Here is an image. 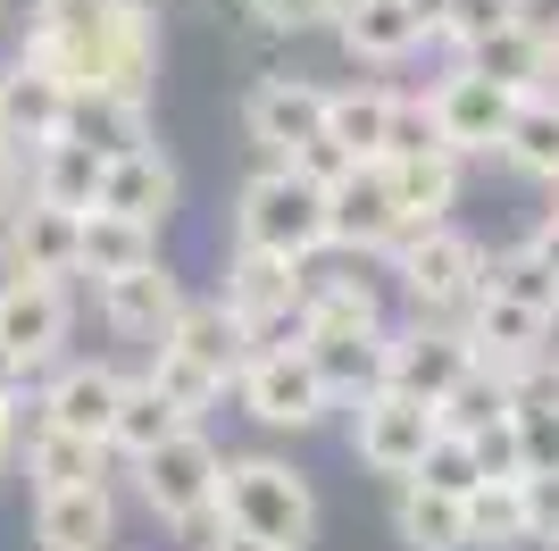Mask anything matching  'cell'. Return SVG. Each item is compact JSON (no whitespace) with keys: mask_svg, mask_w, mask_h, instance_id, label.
I'll return each instance as SVG.
<instances>
[{"mask_svg":"<svg viewBox=\"0 0 559 551\" xmlns=\"http://www.w3.org/2000/svg\"><path fill=\"white\" fill-rule=\"evenodd\" d=\"M100 209H117V218L167 234V218L185 209V167L167 160V142H142V151H126V160H109V176H100Z\"/></svg>","mask_w":559,"mask_h":551,"instance_id":"cell-20","label":"cell"},{"mask_svg":"<svg viewBox=\"0 0 559 551\" xmlns=\"http://www.w3.org/2000/svg\"><path fill=\"white\" fill-rule=\"evenodd\" d=\"M0 25H9V0H0Z\"/></svg>","mask_w":559,"mask_h":551,"instance_id":"cell-53","label":"cell"},{"mask_svg":"<svg viewBox=\"0 0 559 551\" xmlns=\"http://www.w3.org/2000/svg\"><path fill=\"white\" fill-rule=\"evenodd\" d=\"M393 543L401 551H467V502L435 484H393Z\"/></svg>","mask_w":559,"mask_h":551,"instance_id":"cell-31","label":"cell"},{"mask_svg":"<svg viewBox=\"0 0 559 551\" xmlns=\"http://www.w3.org/2000/svg\"><path fill=\"white\" fill-rule=\"evenodd\" d=\"M68 134L93 142L100 160H126L142 142H159V117H151V92H75Z\"/></svg>","mask_w":559,"mask_h":551,"instance_id":"cell-27","label":"cell"},{"mask_svg":"<svg viewBox=\"0 0 559 551\" xmlns=\"http://www.w3.org/2000/svg\"><path fill=\"white\" fill-rule=\"evenodd\" d=\"M68 109H75V92L50 68H34V59H17V50L0 59V142H9V151L34 160L43 142H59L68 134Z\"/></svg>","mask_w":559,"mask_h":551,"instance_id":"cell-17","label":"cell"},{"mask_svg":"<svg viewBox=\"0 0 559 551\" xmlns=\"http://www.w3.org/2000/svg\"><path fill=\"white\" fill-rule=\"evenodd\" d=\"M401 234H409V218H401V201H393V167L359 160L326 192V259H368V268H384V259L401 251Z\"/></svg>","mask_w":559,"mask_h":551,"instance_id":"cell-10","label":"cell"},{"mask_svg":"<svg viewBox=\"0 0 559 551\" xmlns=\"http://www.w3.org/2000/svg\"><path fill=\"white\" fill-rule=\"evenodd\" d=\"M492 160L510 167L518 184H543V192H551L559 184V92H526V101H518V117H510V134H501Z\"/></svg>","mask_w":559,"mask_h":551,"instance_id":"cell-30","label":"cell"},{"mask_svg":"<svg viewBox=\"0 0 559 551\" xmlns=\"http://www.w3.org/2000/svg\"><path fill=\"white\" fill-rule=\"evenodd\" d=\"M518 452H526V477H551L559 468V410H518Z\"/></svg>","mask_w":559,"mask_h":551,"instance_id":"cell-44","label":"cell"},{"mask_svg":"<svg viewBox=\"0 0 559 551\" xmlns=\"http://www.w3.org/2000/svg\"><path fill=\"white\" fill-rule=\"evenodd\" d=\"M284 167H293V176H309V184H326V192H334V184H343L359 160H350V151H343L334 134H309V142H301V151H293Z\"/></svg>","mask_w":559,"mask_h":551,"instance_id":"cell-45","label":"cell"},{"mask_svg":"<svg viewBox=\"0 0 559 551\" xmlns=\"http://www.w3.org/2000/svg\"><path fill=\"white\" fill-rule=\"evenodd\" d=\"M17 477H25V493H50V484H100V477H117V459H109V443L68 435V426H43V418L25 410Z\"/></svg>","mask_w":559,"mask_h":551,"instance_id":"cell-22","label":"cell"},{"mask_svg":"<svg viewBox=\"0 0 559 551\" xmlns=\"http://www.w3.org/2000/svg\"><path fill=\"white\" fill-rule=\"evenodd\" d=\"M159 43V0H25L17 59L50 68L68 92H151Z\"/></svg>","mask_w":559,"mask_h":551,"instance_id":"cell-1","label":"cell"},{"mask_svg":"<svg viewBox=\"0 0 559 551\" xmlns=\"http://www.w3.org/2000/svg\"><path fill=\"white\" fill-rule=\"evenodd\" d=\"M159 259V226H134L117 209H84V284H109V276H134Z\"/></svg>","mask_w":559,"mask_h":551,"instance_id":"cell-34","label":"cell"},{"mask_svg":"<svg viewBox=\"0 0 559 551\" xmlns=\"http://www.w3.org/2000/svg\"><path fill=\"white\" fill-rule=\"evenodd\" d=\"M301 326H309V335H384V326H393V309H384V293H376L368 259H343V268L309 259Z\"/></svg>","mask_w":559,"mask_h":551,"instance_id":"cell-19","label":"cell"},{"mask_svg":"<svg viewBox=\"0 0 559 551\" xmlns=\"http://www.w3.org/2000/svg\"><path fill=\"white\" fill-rule=\"evenodd\" d=\"M467 443H476L485 484H518V477H526V452H518V410L501 418V426H485V435H467Z\"/></svg>","mask_w":559,"mask_h":551,"instance_id":"cell-41","label":"cell"},{"mask_svg":"<svg viewBox=\"0 0 559 551\" xmlns=\"http://www.w3.org/2000/svg\"><path fill=\"white\" fill-rule=\"evenodd\" d=\"M226 243H242V251H276V259H293V268L326 259V184L293 176L284 160H259L251 176L234 184Z\"/></svg>","mask_w":559,"mask_h":551,"instance_id":"cell-2","label":"cell"},{"mask_svg":"<svg viewBox=\"0 0 559 551\" xmlns=\"http://www.w3.org/2000/svg\"><path fill=\"white\" fill-rule=\"evenodd\" d=\"M467 367H476V351H467V335L443 326V318H393V335H384V392H409L426 410L460 385Z\"/></svg>","mask_w":559,"mask_h":551,"instance_id":"cell-14","label":"cell"},{"mask_svg":"<svg viewBox=\"0 0 559 551\" xmlns=\"http://www.w3.org/2000/svg\"><path fill=\"white\" fill-rule=\"evenodd\" d=\"M126 484H134V502H142L151 527L210 535L217 527V484H226V452H217L210 426H185V435H167L151 459H134Z\"/></svg>","mask_w":559,"mask_h":551,"instance_id":"cell-5","label":"cell"},{"mask_svg":"<svg viewBox=\"0 0 559 551\" xmlns=\"http://www.w3.org/2000/svg\"><path fill=\"white\" fill-rule=\"evenodd\" d=\"M518 17H535V0H451V17H443V50L460 59V50H476L485 34H501V25Z\"/></svg>","mask_w":559,"mask_h":551,"instance_id":"cell-38","label":"cell"},{"mask_svg":"<svg viewBox=\"0 0 559 551\" xmlns=\"http://www.w3.org/2000/svg\"><path fill=\"white\" fill-rule=\"evenodd\" d=\"M185 276L167 268V259H151V268H134V276H109V284H93V318L109 326L117 343H159L167 326H176V309H185Z\"/></svg>","mask_w":559,"mask_h":551,"instance_id":"cell-16","label":"cell"},{"mask_svg":"<svg viewBox=\"0 0 559 551\" xmlns=\"http://www.w3.org/2000/svg\"><path fill=\"white\" fill-rule=\"evenodd\" d=\"M393 109H401V84H326V134L343 142L350 160H384L393 151Z\"/></svg>","mask_w":559,"mask_h":551,"instance_id":"cell-26","label":"cell"},{"mask_svg":"<svg viewBox=\"0 0 559 551\" xmlns=\"http://www.w3.org/2000/svg\"><path fill=\"white\" fill-rule=\"evenodd\" d=\"M551 209H559V184H551Z\"/></svg>","mask_w":559,"mask_h":551,"instance_id":"cell-54","label":"cell"},{"mask_svg":"<svg viewBox=\"0 0 559 551\" xmlns=\"http://www.w3.org/2000/svg\"><path fill=\"white\" fill-rule=\"evenodd\" d=\"M334 43H343L350 68H409L426 50V25L409 17V0H343Z\"/></svg>","mask_w":559,"mask_h":551,"instance_id":"cell-21","label":"cell"},{"mask_svg":"<svg viewBox=\"0 0 559 551\" xmlns=\"http://www.w3.org/2000/svg\"><path fill=\"white\" fill-rule=\"evenodd\" d=\"M551 92H559V17H551Z\"/></svg>","mask_w":559,"mask_h":551,"instance_id":"cell-51","label":"cell"},{"mask_svg":"<svg viewBox=\"0 0 559 551\" xmlns=\"http://www.w3.org/2000/svg\"><path fill=\"white\" fill-rule=\"evenodd\" d=\"M435 435H443V418L426 410V401H409V392H368V401H350V410H343L350 459H359L368 477H384V484L418 477L426 452H435Z\"/></svg>","mask_w":559,"mask_h":551,"instance_id":"cell-9","label":"cell"},{"mask_svg":"<svg viewBox=\"0 0 559 551\" xmlns=\"http://www.w3.org/2000/svg\"><path fill=\"white\" fill-rule=\"evenodd\" d=\"M467 551H535L526 493H518V484H476V493H467Z\"/></svg>","mask_w":559,"mask_h":551,"instance_id":"cell-36","label":"cell"},{"mask_svg":"<svg viewBox=\"0 0 559 551\" xmlns=\"http://www.w3.org/2000/svg\"><path fill=\"white\" fill-rule=\"evenodd\" d=\"M409 17L426 25V43H443V17H451V0H409Z\"/></svg>","mask_w":559,"mask_h":551,"instance_id":"cell-50","label":"cell"},{"mask_svg":"<svg viewBox=\"0 0 559 551\" xmlns=\"http://www.w3.org/2000/svg\"><path fill=\"white\" fill-rule=\"evenodd\" d=\"M518 493H526V527H535V551L559 543V468H551V477H518Z\"/></svg>","mask_w":559,"mask_h":551,"instance_id":"cell-46","label":"cell"},{"mask_svg":"<svg viewBox=\"0 0 559 551\" xmlns=\"http://www.w3.org/2000/svg\"><path fill=\"white\" fill-rule=\"evenodd\" d=\"M435 418H443V435H485V426H501L510 418V367H467L460 385L435 401Z\"/></svg>","mask_w":559,"mask_h":551,"instance_id":"cell-35","label":"cell"},{"mask_svg":"<svg viewBox=\"0 0 559 551\" xmlns=\"http://www.w3.org/2000/svg\"><path fill=\"white\" fill-rule=\"evenodd\" d=\"M126 376H134V367L109 360V351H68V360L34 385V418H43V426H68V435L109 443L117 401H126Z\"/></svg>","mask_w":559,"mask_h":551,"instance_id":"cell-11","label":"cell"},{"mask_svg":"<svg viewBox=\"0 0 559 551\" xmlns=\"http://www.w3.org/2000/svg\"><path fill=\"white\" fill-rule=\"evenodd\" d=\"M418 151H443V134H435L426 92H401V109H393V151H384V160H418Z\"/></svg>","mask_w":559,"mask_h":551,"instance_id":"cell-43","label":"cell"},{"mask_svg":"<svg viewBox=\"0 0 559 551\" xmlns=\"http://www.w3.org/2000/svg\"><path fill=\"white\" fill-rule=\"evenodd\" d=\"M426 109H435L443 151H460V160H492L501 134H510V117H518V92H501L492 75H476L467 59H451V68L426 84Z\"/></svg>","mask_w":559,"mask_h":551,"instance_id":"cell-12","label":"cell"},{"mask_svg":"<svg viewBox=\"0 0 559 551\" xmlns=\"http://www.w3.org/2000/svg\"><path fill=\"white\" fill-rule=\"evenodd\" d=\"M259 34H334L343 0H242Z\"/></svg>","mask_w":559,"mask_h":551,"instance_id":"cell-39","label":"cell"},{"mask_svg":"<svg viewBox=\"0 0 559 551\" xmlns=\"http://www.w3.org/2000/svg\"><path fill=\"white\" fill-rule=\"evenodd\" d=\"M217 518L276 551H309L318 543V484H309V468H293V452H226Z\"/></svg>","mask_w":559,"mask_h":551,"instance_id":"cell-4","label":"cell"},{"mask_svg":"<svg viewBox=\"0 0 559 551\" xmlns=\"http://www.w3.org/2000/svg\"><path fill=\"white\" fill-rule=\"evenodd\" d=\"M0 276H43V284H84V218L25 192V209L0 226Z\"/></svg>","mask_w":559,"mask_h":551,"instance_id":"cell-15","label":"cell"},{"mask_svg":"<svg viewBox=\"0 0 559 551\" xmlns=\"http://www.w3.org/2000/svg\"><path fill=\"white\" fill-rule=\"evenodd\" d=\"M526 243H535V251H543V268L559 276V209H543V218H535V234H526Z\"/></svg>","mask_w":559,"mask_h":551,"instance_id":"cell-49","label":"cell"},{"mask_svg":"<svg viewBox=\"0 0 559 551\" xmlns=\"http://www.w3.org/2000/svg\"><path fill=\"white\" fill-rule=\"evenodd\" d=\"M9 477H17V452H0V484H9Z\"/></svg>","mask_w":559,"mask_h":551,"instance_id":"cell-52","label":"cell"},{"mask_svg":"<svg viewBox=\"0 0 559 551\" xmlns=\"http://www.w3.org/2000/svg\"><path fill=\"white\" fill-rule=\"evenodd\" d=\"M510 410H559V343L535 351L526 367H510Z\"/></svg>","mask_w":559,"mask_h":551,"instance_id":"cell-42","label":"cell"},{"mask_svg":"<svg viewBox=\"0 0 559 551\" xmlns=\"http://www.w3.org/2000/svg\"><path fill=\"white\" fill-rule=\"evenodd\" d=\"M460 335H467V351L485 367H526L535 351L559 343L551 318H535V309H518V301H501V293H476V309L460 318Z\"/></svg>","mask_w":559,"mask_h":551,"instance_id":"cell-23","label":"cell"},{"mask_svg":"<svg viewBox=\"0 0 559 551\" xmlns=\"http://www.w3.org/2000/svg\"><path fill=\"white\" fill-rule=\"evenodd\" d=\"M309 134H326V84L293 75V68L251 75V92H242V142L259 160H293Z\"/></svg>","mask_w":559,"mask_h":551,"instance_id":"cell-13","label":"cell"},{"mask_svg":"<svg viewBox=\"0 0 559 551\" xmlns=\"http://www.w3.org/2000/svg\"><path fill=\"white\" fill-rule=\"evenodd\" d=\"M301 293H309V268H293V259H276V251L226 243V284H217V301L234 309V326H242L251 351H301L309 343Z\"/></svg>","mask_w":559,"mask_h":551,"instance_id":"cell-6","label":"cell"},{"mask_svg":"<svg viewBox=\"0 0 559 551\" xmlns=\"http://www.w3.org/2000/svg\"><path fill=\"white\" fill-rule=\"evenodd\" d=\"M151 351H185V360H201L210 376H242V360H251V343H242V326H234V309L217 293H192L185 309H176V326H167Z\"/></svg>","mask_w":559,"mask_h":551,"instance_id":"cell-24","label":"cell"},{"mask_svg":"<svg viewBox=\"0 0 559 551\" xmlns=\"http://www.w3.org/2000/svg\"><path fill=\"white\" fill-rule=\"evenodd\" d=\"M393 335V326H384ZM384 335H309V360H318V376H326L334 410H350V401H368V392H384Z\"/></svg>","mask_w":559,"mask_h":551,"instance_id":"cell-32","label":"cell"},{"mask_svg":"<svg viewBox=\"0 0 559 551\" xmlns=\"http://www.w3.org/2000/svg\"><path fill=\"white\" fill-rule=\"evenodd\" d=\"M485 293H501V301H518V309H535V318H551V326H559V276L543 268L535 243H510V251H492Z\"/></svg>","mask_w":559,"mask_h":551,"instance_id":"cell-37","label":"cell"},{"mask_svg":"<svg viewBox=\"0 0 559 551\" xmlns=\"http://www.w3.org/2000/svg\"><path fill=\"white\" fill-rule=\"evenodd\" d=\"M393 167V201L409 226H451V209L467 192V160L460 151H418V160H384Z\"/></svg>","mask_w":559,"mask_h":551,"instance_id":"cell-29","label":"cell"},{"mask_svg":"<svg viewBox=\"0 0 559 551\" xmlns=\"http://www.w3.org/2000/svg\"><path fill=\"white\" fill-rule=\"evenodd\" d=\"M418 484H435V493H476L485 484V468H476V443L467 435H435V452H426V468H418Z\"/></svg>","mask_w":559,"mask_h":551,"instance_id":"cell-40","label":"cell"},{"mask_svg":"<svg viewBox=\"0 0 559 551\" xmlns=\"http://www.w3.org/2000/svg\"><path fill=\"white\" fill-rule=\"evenodd\" d=\"M185 426H192V418H176L159 401V385L134 367V376H126V401H117V426H109V459H117V468H134V459H151L167 435H185Z\"/></svg>","mask_w":559,"mask_h":551,"instance_id":"cell-33","label":"cell"},{"mask_svg":"<svg viewBox=\"0 0 559 551\" xmlns=\"http://www.w3.org/2000/svg\"><path fill=\"white\" fill-rule=\"evenodd\" d=\"M485 268H492V243H485V234H467L460 218H451V226H409V234H401V251L384 259L401 309H409V318H443V326H460L467 309H476Z\"/></svg>","mask_w":559,"mask_h":551,"instance_id":"cell-3","label":"cell"},{"mask_svg":"<svg viewBox=\"0 0 559 551\" xmlns=\"http://www.w3.org/2000/svg\"><path fill=\"white\" fill-rule=\"evenodd\" d=\"M75 343V284L43 276H0V360L17 385H43Z\"/></svg>","mask_w":559,"mask_h":551,"instance_id":"cell-8","label":"cell"},{"mask_svg":"<svg viewBox=\"0 0 559 551\" xmlns=\"http://www.w3.org/2000/svg\"><path fill=\"white\" fill-rule=\"evenodd\" d=\"M201 551H276V543H259V535H242V527H226V518H217V527L201 535Z\"/></svg>","mask_w":559,"mask_h":551,"instance_id":"cell-48","label":"cell"},{"mask_svg":"<svg viewBox=\"0 0 559 551\" xmlns=\"http://www.w3.org/2000/svg\"><path fill=\"white\" fill-rule=\"evenodd\" d=\"M100 176H109V160H100L93 142H75V134H59V142H43L34 160H25V192L34 201H50V209H100Z\"/></svg>","mask_w":559,"mask_h":551,"instance_id":"cell-28","label":"cell"},{"mask_svg":"<svg viewBox=\"0 0 559 551\" xmlns=\"http://www.w3.org/2000/svg\"><path fill=\"white\" fill-rule=\"evenodd\" d=\"M117 527H126V509H117V477L34 493V543H43V551H117Z\"/></svg>","mask_w":559,"mask_h":551,"instance_id":"cell-18","label":"cell"},{"mask_svg":"<svg viewBox=\"0 0 559 551\" xmlns=\"http://www.w3.org/2000/svg\"><path fill=\"white\" fill-rule=\"evenodd\" d=\"M543 551H559V543H543Z\"/></svg>","mask_w":559,"mask_h":551,"instance_id":"cell-55","label":"cell"},{"mask_svg":"<svg viewBox=\"0 0 559 551\" xmlns=\"http://www.w3.org/2000/svg\"><path fill=\"white\" fill-rule=\"evenodd\" d=\"M476 75H492L501 92H551V25L543 17H518V25H501V34H485L476 50H460Z\"/></svg>","mask_w":559,"mask_h":551,"instance_id":"cell-25","label":"cell"},{"mask_svg":"<svg viewBox=\"0 0 559 551\" xmlns=\"http://www.w3.org/2000/svg\"><path fill=\"white\" fill-rule=\"evenodd\" d=\"M234 410L251 418L259 435L301 443V435H318L334 418V392H326V376H318L309 351H251L242 376H234Z\"/></svg>","mask_w":559,"mask_h":551,"instance_id":"cell-7","label":"cell"},{"mask_svg":"<svg viewBox=\"0 0 559 551\" xmlns=\"http://www.w3.org/2000/svg\"><path fill=\"white\" fill-rule=\"evenodd\" d=\"M17 209H25V151H9V142H0V226H9Z\"/></svg>","mask_w":559,"mask_h":551,"instance_id":"cell-47","label":"cell"}]
</instances>
